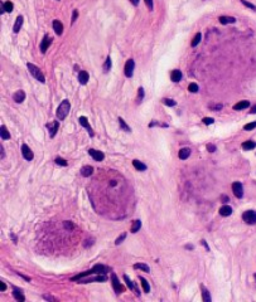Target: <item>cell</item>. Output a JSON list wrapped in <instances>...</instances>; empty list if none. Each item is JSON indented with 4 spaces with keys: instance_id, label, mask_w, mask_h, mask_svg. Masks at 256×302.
Segmentation results:
<instances>
[{
    "instance_id": "obj_58",
    "label": "cell",
    "mask_w": 256,
    "mask_h": 302,
    "mask_svg": "<svg viewBox=\"0 0 256 302\" xmlns=\"http://www.w3.org/2000/svg\"><path fill=\"white\" fill-rule=\"evenodd\" d=\"M255 278H256V276H255Z\"/></svg>"
},
{
    "instance_id": "obj_27",
    "label": "cell",
    "mask_w": 256,
    "mask_h": 302,
    "mask_svg": "<svg viewBox=\"0 0 256 302\" xmlns=\"http://www.w3.org/2000/svg\"><path fill=\"white\" fill-rule=\"evenodd\" d=\"M201 288H202V297H203V301H204V302H211V296H210L208 289L204 288L203 286H202Z\"/></svg>"
},
{
    "instance_id": "obj_9",
    "label": "cell",
    "mask_w": 256,
    "mask_h": 302,
    "mask_svg": "<svg viewBox=\"0 0 256 302\" xmlns=\"http://www.w3.org/2000/svg\"><path fill=\"white\" fill-rule=\"evenodd\" d=\"M79 124L86 129L87 131H89V135H90V137H94V131H92V127L90 126V124H89V120L86 119V117H79Z\"/></svg>"
},
{
    "instance_id": "obj_51",
    "label": "cell",
    "mask_w": 256,
    "mask_h": 302,
    "mask_svg": "<svg viewBox=\"0 0 256 302\" xmlns=\"http://www.w3.org/2000/svg\"><path fill=\"white\" fill-rule=\"evenodd\" d=\"M139 2H140V0H130V3H131L133 5H135V7L139 5Z\"/></svg>"
},
{
    "instance_id": "obj_56",
    "label": "cell",
    "mask_w": 256,
    "mask_h": 302,
    "mask_svg": "<svg viewBox=\"0 0 256 302\" xmlns=\"http://www.w3.org/2000/svg\"><path fill=\"white\" fill-rule=\"evenodd\" d=\"M222 200H223V201H228V196H227V195H226V196L222 195Z\"/></svg>"
},
{
    "instance_id": "obj_42",
    "label": "cell",
    "mask_w": 256,
    "mask_h": 302,
    "mask_svg": "<svg viewBox=\"0 0 256 302\" xmlns=\"http://www.w3.org/2000/svg\"><path fill=\"white\" fill-rule=\"evenodd\" d=\"M256 127V121L255 122H251V124H247V125H245L243 126V130H246V131H251V130H253Z\"/></svg>"
},
{
    "instance_id": "obj_23",
    "label": "cell",
    "mask_w": 256,
    "mask_h": 302,
    "mask_svg": "<svg viewBox=\"0 0 256 302\" xmlns=\"http://www.w3.org/2000/svg\"><path fill=\"white\" fill-rule=\"evenodd\" d=\"M255 147H256V142H255V141H251V140L245 141V142L242 144V149L246 150V151H248V150H253Z\"/></svg>"
},
{
    "instance_id": "obj_39",
    "label": "cell",
    "mask_w": 256,
    "mask_h": 302,
    "mask_svg": "<svg viewBox=\"0 0 256 302\" xmlns=\"http://www.w3.org/2000/svg\"><path fill=\"white\" fill-rule=\"evenodd\" d=\"M54 162L57 164V165H59V166H67V161L64 160V159H62V157H57L56 160H54Z\"/></svg>"
},
{
    "instance_id": "obj_43",
    "label": "cell",
    "mask_w": 256,
    "mask_h": 302,
    "mask_svg": "<svg viewBox=\"0 0 256 302\" xmlns=\"http://www.w3.org/2000/svg\"><path fill=\"white\" fill-rule=\"evenodd\" d=\"M202 121H203V124H206V125H212V124L215 122V120H213L212 117H204Z\"/></svg>"
},
{
    "instance_id": "obj_3",
    "label": "cell",
    "mask_w": 256,
    "mask_h": 302,
    "mask_svg": "<svg viewBox=\"0 0 256 302\" xmlns=\"http://www.w3.org/2000/svg\"><path fill=\"white\" fill-rule=\"evenodd\" d=\"M242 219L245 223L252 225V224H256V212L255 210H246L243 214H242Z\"/></svg>"
},
{
    "instance_id": "obj_5",
    "label": "cell",
    "mask_w": 256,
    "mask_h": 302,
    "mask_svg": "<svg viewBox=\"0 0 256 302\" xmlns=\"http://www.w3.org/2000/svg\"><path fill=\"white\" fill-rule=\"evenodd\" d=\"M232 190H233V194L236 198H242L243 196V186L241 183L238 181H235L232 184Z\"/></svg>"
},
{
    "instance_id": "obj_15",
    "label": "cell",
    "mask_w": 256,
    "mask_h": 302,
    "mask_svg": "<svg viewBox=\"0 0 256 302\" xmlns=\"http://www.w3.org/2000/svg\"><path fill=\"white\" fill-rule=\"evenodd\" d=\"M53 29L57 35H62L63 33V24L59 20H53Z\"/></svg>"
},
{
    "instance_id": "obj_13",
    "label": "cell",
    "mask_w": 256,
    "mask_h": 302,
    "mask_svg": "<svg viewBox=\"0 0 256 302\" xmlns=\"http://www.w3.org/2000/svg\"><path fill=\"white\" fill-rule=\"evenodd\" d=\"M89 79H90V74L86 71H81L78 73V81L81 84H86L89 82Z\"/></svg>"
},
{
    "instance_id": "obj_30",
    "label": "cell",
    "mask_w": 256,
    "mask_h": 302,
    "mask_svg": "<svg viewBox=\"0 0 256 302\" xmlns=\"http://www.w3.org/2000/svg\"><path fill=\"white\" fill-rule=\"evenodd\" d=\"M143 98H144V88H143V87H139V89H138V98H136V103H138V105L141 103Z\"/></svg>"
},
{
    "instance_id": "obj_1",
    "label": "cell",
    "mask_w": 256,
    "mask_h": 302,
    "mask_svg": "<svg viewBox=\"0 0 256 302\" xmlns=\"http://www.w3.org/2000/svg\"><path fill=\"white\" fill-rule=\"evenodd\" d=\"M69 109H71V105H69L68 101H67V99L62 101L61 105H59L58 109H57V117H58L59 120H64V119L68 116Z\"/></svg>"
},
{
    "instance_id": "obj_28",
    "label": "cell",
    "mask_w": 256,
    "mask_h": 302,
    "mask_svg": "<svg viewBox=\"0 0 256 302\" xmlns=\"http://www.w3.org/2000/svg\"><path fill=\"white\" fill-rule=\"evenodd\" d=\"M0 135H2V139L3 140H9L10 139V134L8 132V130H7V127L5 126H2V129H0Z\"/></svg>"
},
{
    "instance_id": "obj_17",
    "label": "cell",
    "mask_w": 256,
    "mask_h": 302,
    "mask_svg": "<svg viewBox=\"0 0 256 302\" xmlns=\"http://www.w3.org/2000/svg\"><path fill=\"white\" fill-rule=\"evenodd\" d=\"M218 20H220L221 24H233V23H236V18H233V17H226V15L220 17Z\"/></svg>"
},
{
    "instance_id": "obj_38",
    "label": "cell",
    "mask_w": 256,
    "mask_h": 302,
    "mask_svg": "<svg viewBox=\"0 0 256 302\" xmlns=\"http://www.w3.org/2000/svg\"><path fill=\"white\" fill-rule=\"evenodd\" d=\"M119 122H120V126H121V129H123V130H125V131H128V132H130V131H131V129H130V127H129V126L125 124V121H124L121 117H119Z\"/></svg>"
},
{
    "instance_id": "obj_40",
    "label": "cell",
    "mask_w": 256,
    "mask_h": 302,
    "mask_svg": "<svg viewBox=\"0 0 256 302\" xmlns=\"http://www.w3.org/2000/svg\"><path fill=\"white\" fill-rule=\"evenodd\" d=\"M188 91L192 92V93H196V92H198V86H197L196 83H191V84L188 86Z\"/></svg>"
},
{
    "instance_id": "obj_16",
    "label": "cell",
    "mask_w": 256,
    "mask_h": 302,
    "mask_svg": "<svg viewBox=\"0 0 256 302\" xmlns=\"http://www.w3.org/2000/svg\"><path fill=\"white\" fill-rule=\"evenodd\" d=\"M182 78H183V74L178 69H176V71H173L172 73H170V79H172L173 82H179V81H182Z\"/></svg>"
},
{
    "instance_id": "obj_44",
    "label": "cell",
    "mask_w": 256,
    "mask_h": 302,
    "mask_svg": "<svg viewBox=\"0 0 256 302\" xmlns=\"http://www.w3.org/2000/svg\"><path fill=\"white\" fill-rule=\"evenodd\" d=\"M145 2V4H146V7H148V9L151 12L153 10V7H154V3H153V0H144Z\"/></svg>"
},
{
    "instance_id": "obj_41",
    "label": "cell",
    "mask_w": 256,
    "mask_h": 302,
    "mask_svg": "<svg viewBox=\"0 0 256 302\" xmlns=\"http://www.w3.org/2000/svg\"><path fill=\"white\" fill-rule=\"evenodd\" d=\"M63 227H64V229H67V230H73V224H72V222H69V220H67V222H64L63 223Z\"/></svg>"
},
{
    "instance_id": "obj_20",
    "label": "cell",
    "mask_w": 256,
    "mask_h": 302,
    "mask_svg": "<svg viewBox=\"0 0 256 302\" xmlns=\"http://www.w3.org/2000/svg\"><path fill=\"white\" fill-rule=\"evenodd\" d=\"M248 106H250V102H248V101H240L238 103H236V105L233 106V110H236V111H241V110L247 109Z\"/></svg>"
},
{
    "instance_id": "obj_47",
    "label": "cell",
    "mask_w": 256,
    "mask_h": 302,
    "mask_svg": "<svg viewBox=\"0 0 256 302\" xmlns=\"http://www.w3.org/2000/svg\"><path fill=\"white\" fill-rule=\"evenodd\" d=\"M207 149H208L210 152H215V151H216V146L212 145V144H208V145H207Z\"/></svg>"
},
{
    "instance_id": "obj_6",
    "label": "cell",
    "mask_w": 256,
    "mask_h": 302,
    "mask_svg": "<svg viewBox=\"0 0 256 302\" xmlns=\"http://www.w3.org/2000/svg\"><path fill=\"white\" fill-rule=\"evenodd\" d=\"M111 281H112V286H114V288H115V292L116 293H121L123 291H124V286L119 282V278L116 277V274H111Z\"/></svg>"
},
{
    "instance_id": "obj_7",
    "label": "cell",
    "mask_w": 256,
    "mask_h": 302,
    "mask_svg": "<svg viewBox=\"0 0 256 302\" xmlns=\"http://www.w3.org/2000/svg\"><path fill=\"white\" fill-rule=\"evenodd\" d=\"M51 44H52V38H49V35L46 34L44 38H43V40H42V43H41V52H42V53H46L47 49H48V47H49Z\"/></svg>"
},
{
    "instance_id": "obj_25",
    "label": "cell",
    "mask_w": 256,
    "mask_h": 302,
    "mask_svg": "<svg viewBox=\"0 0 256 302\" xmlns=\"http://www.w3.org/2000/svg\"><path fill=\"white\" fill-rule=\"evenodd\" d=\"M189 155H191V150L189 149H182L181 151H179V159H182V160H186V159H188L189 157Z\"/></svg>"
},
{
    "instance_id": "obj_49",
    "label": "cell",
    "mask_w": 256,
    "mask_h": 302,
    "mask_svg": "<svg viewBox=\"0 0 256 302\" xmlns=\"http://www.w3.org/2000/svg\"><path fill=\"white\" fill-rule=\"evenodd\" d=\"M92 243H94V241H92V239H87V241H86V243H83V246H84V247H90Z\"/></svg>"
},
{
    "instance_id": "obj_8",
    "label": "cell",
    "mask_w": 256,
    "mask_h": 302,
    "mask_svg": "<svg viewBox=\"0 0 256 302\" xmlns=\"http://www.w3.org/2000/svg\"><path fill=\"white\" fill-rule=\"evenodd\" d=\"M22 154H23V157L25 160H28V161L33 160V152H32V150L29 149L28 145H25V144L22 145Z\"/></svg>"
},
{
    "instance_id": "obj_36",
    "label": "cell",
    "mask_w": 256,
    "mask_h": 302,
    "mask_svg": "<svg viewBox=\"0 0 256 302\" xmlns=\"http://www.w3.org/2000/svg\"><path fill=\"white\" fill-rule=\"evenodd\" d=\"M201 38H202V35H201V33H197L196 34V37L193 38V40H192V47L194 48L196 45H198L199 44V42H201Z\"/></svg>"
},
{
    "instance_id": "obj_48",
    "label": "cell",
    "mask_w": 256,
    "mask_h": 302,
    "mask_svg": "<svg viewBox=\"0 0 256 302\" xmlns=\"http://www.w3.org/2000/svg\"><path fill=\"white\" fill-rule=\"evenodd\" d=\"M7 289V284L2 281V282H0V291H5Z\"/></svg>"
},
{
    "instance_id": "obj_50",
    "label": "cell",
    "mask_w": 256,
    "mask_h": 302,
    "mask_svg": "<svg viewBox=\"0 0 256 302\" xmlns=\"http://www.w3.org/2000/svg\"><path fill=\"white\" fill-rule=\"evenodd\" d=\"M212 110H221L222 109V105H216V106H211Z\"/></svg>"
},
{
    "instance_id": "obj_54",
    "label": "cell",
    "mask_w": 256,
    "mask_h": 302,
    "mask_svg": "<svg viewBox=\"0 0 256 302\" xmlns=\"http://www.w3.org/2000/svg\"><path fill=\"white\" fill-rule=\"evenodd\" d=\"M202 244H203V246H204V247H206V248L210 251V247H208V244H207V242H206V241H202Z\"/></svg>"
},
{
    "instance_id": "obj_21",
    "label": "cell",
    "mask_w": 256,
    "mask_h": 302,
    "mask_svg": "<svg viewBox=\"0 0 256 302\" xmlns=\"http://www.w3.org/2000/svg\"><path fill=\"white\" fill-rule=\"evenodd\" d=\"M22 25H23V17H22V15H19V17L17 18L15 23H14V27H13V32H14V33H18V32L20 30Z\"/></svg>"
},
{
    "instance_id": "obj_26",
    "label": "cell",
    "mask_w": 256,
    "mask_h": 302,
    "mask_svg": "<svg viewBox=\"0 0 256 302\" xmlns=\"http://www.w3.org/2000/svg\"><path fill=\"white\" fill-rule=\"evenodd\" d=\"M133 165H134L135 169H138L139 171H144V170H146V165L143 164L141 161H139V160H134V161H133Z\"/></svg>"
},
{
    "instance_id": "obj_29",
    "label": "cell",
    "mask_w": 256,
    "mask_h": 302,
    "mask_svg": "<svg viewBox=\"0 0 256 302\" xmlns=\"http://www.w3.org/2000/svg\"><path fill=\"white\" fill-rule=\"evenodd\" d=\"M139 279L141 281V286H143V289L145 291V293H148V292H150V286H149V283H148V281L144 278V277H139Z\"/></svg>"
},
{
    "instance_id": "obj_53",
    "label": "cell",
    "mask_w": 256,
    "mask_h": 302,
    "mask_svg": "<svg viewBox=\"0 0 256 302\" xmlns=\"http://www.w3.org/2000/svg\"><path fill=\"white\" fill-rule=\"evenodd\" d=\"M250 112H251L252 115H255V114H256V105H255V106L251 109V111H250Z\"/></svg>"
},
{
    "instance_id": "obj_12",
    "label": "cell",
    "mask_w": 256,
    "mask_h": 302,
    "mask_svg": "<svg viewBox=\"0 0 256 302\" xmlns=\"http://www.w3.org/2000/svg\"><path fill=\"white\" fill-rule=\"evenodd\" d=\"M109 269H110V268H109V267H106V266L97 264V266H95V267L92 268V273H97V274H106Z\"/></svg>"
},
{
    "instance_id": "obj_35",
    "label": "cell",
    "mask_w": 256,
    "mask_h": 302,
    "mask_svg": "<svg viewBox=\"0 0 256 302\" xmlns=\"http://www.w3.org/2000/svg\"><path fill=\"white\" fill-rule=\"evenodd\" d=\"M3 5H4V10L7 13H12L13 12V3L12 2H5Z\"/></svg>"
},
{
    "instance_id": "obj_46",
    "label": "cell",
    "mask_w": 256,
    "mask_h": 302,
    "mask_svg": "<svg viewBox=\"0 0 256 302\" xmlns=\"http://www.w3.org/2000/svg\"><path fill=\"white\" fill-rule=\"evenodd\" d=\"M125 238H126V233H123V234H121V236H120V237H119V238L115 241V244H120V243H121V242H123Z\"/></svg>"
},
{
    "instance_id": "obj_32",
    "label": "cell",
    "mask_w": 256,
    "mask_h": 302,
    "mask_svg": "<svg viewBox=\"0 0 256 302\" xmlns=\"http://www.w3.org/2000/svg\"><path fill=\"white\" fill-rule=\"evenodd\" d=\"M163 103H164L165 106H169V107H173V106L177 105V102H176L174 99H172V98H164V99H163Z\"/></svg>"
},
{
    "instance_id": "obj_37",
    "label": "cell",
    "mask_w": 256,
    "mask_h": 302,
    "mask_svg": "<svg viewBox=\"0 0 256 302\" xmlns=\"http://www.w3.org/2000/svg\"><path fill=\"white\" fill-rule=\"evenodd\" d=\"M240 2H241L246 8H248V9L253 10V12H256V5H253L252 3H248V2H246V0H240Z\"/></svg>"
},
{
    "instance_id": "obj_4",
    "label": "cell",
    "mask_w": 256,
    "mask_h": 302,
    "mask_svg": "<svg viewBox=\"0 0 256 302\" xmlns=\"http://www.w3.org/2000/svg\"><path fill=\"white\" fill-rule=\"evenodd\" d=\"M134 69H135V62H134V59H128V62L125 63V68H124V74L128 77V78H130V77H133V74H134Z\"/></svg>"
},
{
    "instance_id": "obj_14",
    "label": "cell",
    "mask_w": 256,
    "mask_h": 302,
    "mask_svg": "<svg viewBox=\"0 0 256 302\" xmlns=\"http://www.w3.org/2000/svg\"><path fill=\"white\" fill-rule=\"evenodd\" d=\"M24 99H25V93H24V91L19 89V91H17V92L14 93V101H15L17 103H22Z\"/></svg>"
},
{
    "instance_id": "obj_55",
    "label": "cell",
    "mask_w": 256,
    "mask_h": 302,
    "mask_svg": "<svg viewBox=\"0 0 256 302\" xmlns=\"http://www.w3.org/2000/svg\"><path fill=\"white\" fill-rule=\"evenodd\" d=\"M0 150H2V159H4V155H5V154H4V147L0 146Z\"/></svg>"
},
{
    "instance_id": "obj_52",
    "label": "cell",
    "mask_w": 256,
    "mask_h": 302,
    "mask_svg": "<svg viewBox=\"0 0 256 302\" xmlns=\"http://www.w3.org/2000/svg\"><path fill=\"white\" fill-rule=\"evenodd\" d=\"M43 298H44V299H49V301H54V298L51 297V296H43Z\"/></svg>"
},
{
    "instance_id": "obj_33",
    "label": "cell",
    "mask_w": 256,
    "mask_h": 302,
    "mask_svg": "<svg viewBox=\"0 0 256 302\" xmlns=\"http://www.w3.org/2000/svg\"><path fill=\"white\" fill-rule=\"evenodd\" d=\"M140 227H141V222H140V220H135V222L133 223V225H131V232H133V233L139 232Z\"/></svg>"
},
{
    "instance_id": "obj_2",
    "label": "cell",
    "mask_w": 256,
    "mask_h": 302,
    "mask_svg": "<svg viewBox=\"0 0 256 302\" xmlns=\"http://www.w3.org/2000/svg\"><path fill=\"white\" fill-rule=\"evenodd\" d=\"M27 67H28V69H29V72H30V74L37 79V81H39L41 83H44L46 82V78H44V74H43V72L35 66V64H32V63H28L27 64Z\"/></svg>"
},
{
    "instance_id": "obj_34",
    "label": "cell",
    "mask_w": 256,
    "mask_h": 302,
    "mask_svg": "<svg viewBox=\"0 0 256 302\" xmlns=\"http://www.w3.org/2000/svg\"><path fill=\"white\" fill-rule=\"evenodd\" d=\"M134 268H138V269H143V271H145V272H150V268H149V266H146V264H144V263H136L135 266H134Z\"/></svg>"
},
{
    "instance_id": "obj_19",
    "label": "cell",
    "mask_w": 256,
    "mask_h": 302,
    "mask_svg": "<svg viewBox=\"0 0 256 302\" xmlns=\"http://www.w3.org/2000/svg\"><path fill=\"white\" fill-rule=\"evenodd\" d=\"M13 294H14V297H15L17 301H19V302H24L25 297H24V294L22 293V291H20L19 288L14 287V288H13Z\"/></svg>"
},
{
    "instance_id": "obj_22",
    "label": "cell",
    "mask_w": 256,
    "mask_h": 302,
    "mask_svg": "<svg viewBox=\"0 0 256 302\" xmlns=\"http://www.w3.org/2000/svg\"><path fill=\"white\" fill-rule=\"evenodd\" d=\"M124 281L126 282V284L129 286V288H130V289H133V291H135V293H136L138 296L140 294V293H139V289H138V287H136V286H135V284L133 283V281H131V279H130V278H129L128 276H124Z\"/></svg>"
},
{
    "instance_id": "obj_10",
    "label": "cell",
    "mask_w": 256,
    "mask_h": 302,
    "mask_svg": "<svg viewBox=\"0 0 256 302\" xmlns=\"http://www.w3.org/2000/svg\"><path fill=\"white\" fill-rule=\"evenodd\" d=\"M58 127H59V124L57 122V121H54V122H51V124H48L47 125V129H48V131H49V136L53 139L54 137V135L57 134V131H58Z\"/></svg>"
},
{
    "instance_id": "obj_18",
    "label": "cell",
    "mask_w": 256,
    "mask_h": 302,
    "mask_svg": "<svg viewBox=\"0 0 256 302\" xmlns=\"http://www.w3.org/2000/svg\"><path fill=\"white\" fill-rule=\"evenodd\" d=\"M220 214L222 217H230L232 214V208L230 205H223L220 208Z\"/></svg>"
},
{
    "instance_id": "obj_45",
    "label": "cell",
    "mask_w": 256,
    "mask_h": 302,
    "mask_svg": "<svg viewBox=\"0 0 256 302\" xmlns=\"http://www.w3.org/2000/svg\"><path fill=\"white\" fill-rule=\"evenodd\" d=\"M77 18H78V10H73V13H72V20H71V23L73 24L76 20H77Z\"/></svg>"
},
{
    "instance_id": "obj_11",
    "label": "cell",
    "mask_w": 256,
    "mask_h": 302,
    "mask_svg": "<svg viewBox=\"0 0 256 302\" xmlns=\"http://www.w3.org/2000/svg\"><path fill=\"white\" fill-rule=\"evenodd\" d=\"M89 154L91 155V157H92V159H95V161H102V160H104V157H105V155H104L101 151H99V150H95V149H91V150H89Z\"/></svg>"
},
{
    "instance_id": "obj_57",
    "label": "cell",
    "mask_w": 256,
    "mask_h": 302,
    "mask_svg": "<svg viewBox=\"0 0 256 302\" xmlns=\"http://www.w3.org/2000/svg\"><path fill=\"white\" fill-rule=\"evenodd\" d=\"M57 2H59V0H57Z\"/></svg>"
},
{
    "instance_id": "obj_31",
    "label": "cell",
    "mask_w": 256,
    "mask_h": 302,
    "mask_svg": "<svg viewBox=\"0 0 256 302\" xmlns=\"http://www.w3.org/2000/svg\"><path fill=\"white\" fill-rule=\"evenodd\" d=\"M110 69H111V58L107 57L105 63H104V72L107 73V72H110Z\"/></svg>"
},
{
    "instance_id": "obj_24",
    "label": "cell",
    "mask_w": 256,
    "mask_h": 302,
    "mask_svg": "<svg viewBox=\"0 0 256 302\" xmlns=\"http://www.w3.org/2000/svg\"><path fill=\"white\" fill-rule=\"evenodd\" d=\"M92 171H94L92 166H90V165L83 166V167L81 169V175H82V176H90V175H92Z\"/></svg>"
}]
</instances>
